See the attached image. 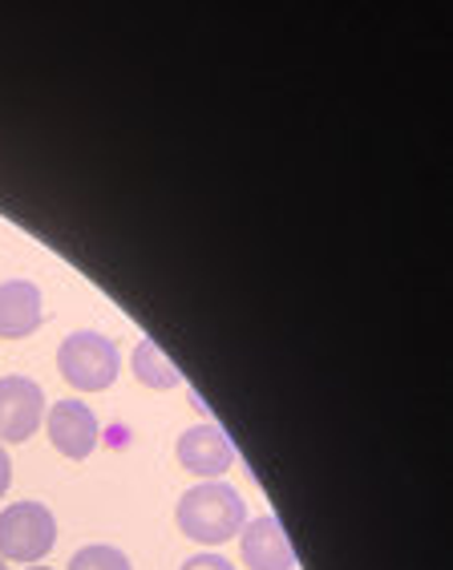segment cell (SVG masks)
<instances>
[{"instance_id":"cell-1","label":"cell","mask_w":453,"mask_h":570,"mask_svg":"<svg viewBox=\"0 0 453 570\" xmlns=\"http://www.w3.org/2000/svg\"><path fill=\"white\" fill-rule=\"evenodd\" d=\"M178 530L203 547H223V542H232L239 538L247 522V505L239 498V490L227 482H203L195 490L178 498Z\"/></svg>"},{"instance_id":"cell-2","label":"cell","mask_w":453,"mask_h":570,"mask_svg":"<svg viewBox=\"0 0 453 570\" xmlns=\"http://www.w3.org/2000/svg\"><path fill=\"white\" fill-rule=\"evenodd\" d=\"M57 368L81 393H101V389H110L118 381V373H122V352H118V344L110 336L81 328V332H69L66 341H61Z\"/></svg>"},{"instance_id":"cell-3","label":"cell","mask_w":453,"mask_h":570,"mask_svg":"<svg viewBox=\"0 0 453 570\" xmlns=\"http://www.w3.org/2000/svg\"><path fill=\"white\" fill-rule=\"evenodd\" d=\"M57 542V518L45 502H12L0 510V559L41 562Z\"/></svg>"},{"instance_id":"cell-4","label":"cell","mask_w":453,"mask_h":570,"mask_svg":"<svg viewBox=\"0 0 453 570\" xmlns=\"http://www.w3.org/2000/svg\"><path fill=\"white\" fill-rule=\"evenodd\" d=\"M45 425V389L29 376H0V445L29 441Z\"/></svg>"},{"instance_id":"cell-5","label":"cell","mask_w":453,"mask_h":570,"mask_svg":"<svg viewBox=\"0 0 453 570\" xmlns=\"http://www.w3.org/2000/svg\"><path fill=\"white\" fill-rule=\"evenodd\" d=\"M175 453H178V465L187 473H195V478H203V482H223V473L235 465L232 438H227L219 425H210V421L190 425L187 433L178 438Z\"/></svg>"},{"instance_id":"cell-6","label":"cell","mask_w":453,"mask_h":570,"mask_svg":"<svg viewBox=\"0 0 453 570\" xmlns=\"http://www.w3.org/2000/svg\"><path fill=\"white\" fill-rule=\"evenodd\" d=\"M45 429L53 450L69 461H86L89 453L98 450V417L86 401H57L45 413Z\"/></svg>"},{"instance_id":"cell-7","label":"cell","mask_w":453,"mask_h":570,"mask_svg":"<svg viewBox=\"0 0 453 570\" xmlns=\"http://www.w3.org/2000/svg\"><path fill=\"white\" fill-rule=\"evenodd\" d=\"M239 550L252 570H296V550H292L288 530L279 527L276 514H259L239 530Z\"/></svg>"},{"instance_id":"cell-8","label":"cell","mask_w":453,"mask_h":570,"mask_svg":"<svg viewBox=\"0 0 453 570\" xmlns=\"http://www.w3.org/2000/svg\"><path fill=\"white\" fill-rule=\"evenodd\" d=\"M45 299L33 279H4L0 284V341H24L41 328Z\"/></svg>"},{"instance_id":"cell-9","label":"cell","mask_w":453,"mask_h":570,"mask_svg":"<svg viewBox=\"0 0 453 570\" xmlns=\"http://www.w3.org/2000/svg\"><path fill=\"white\" fill-rule=\"evenodd\" d=\"M130 373L138 376L146 389H158V393H166V389H178V384H183L178 364L170 361V356H166L155 341H146V336L134 344V352H130Z\"/></svg>"},{"instance_id":"cell-10","label":"cell","mask_w":453,"mask_h":570,"mask_svg":"<svg viewBox=\"0 0 453 570\" xmlns=\"http://www.w3.org/2000/svg\"><path fill=\"white\" fill-rule=\"evenodd\" d=\"M69 570H134V562L126 559V550L110 547V542H93L69 559Z\"/></svg>"},{"instance_id":"cell-11","label":"cell","mask_w":453,"mask_h":570,"mask_svg":"<svg viewBox=\"0 0 453 570\" xmlns=\"http://www.w3.org/2000/svg\"><path fill=\"white\" fill-rule=\"evenodd\" d=\"M183 570H235L223 554H195V559L183 562Z\"/></svg>"},{"instance_id":"cell-12","label":"cell","mask_w":453,"mask_h":570,"mask_svg":"<svg viewBox=\"0 0 453 570\" xmlns=\"http://www.w3.org/2000/svg\"><path fill=\"white\" fill-rule=\"evenodd\" d=\"M12 485V458H9V450L0 445V494Z\"/></svg>"},{"instance_id":"cell-13","label":"cell","mask_w":453,"mask_h":570,"mask_svg":"<svg viewBox=\"0 0 453 570\" xmlns=\"http://www.w3.org/2000/svg\"><path fill=\"white\" fill-rule=\"evenodd\" d=\"M24 570H53V567H24Z\"/></svg>"},{"instance_id":"cell-14","label":"cell","mask_w":453,"mask_h":570,"mask_svg":"<svg viewBox=\"0 0 453 570\" xmlns=\"http://www.w3.org/2000/svg\"><path fill=\"white\" fill-rule=\"evenodd\" d=\"M0 570H9V562H4V559H0Z\"/></svg>"}]
</instances>
